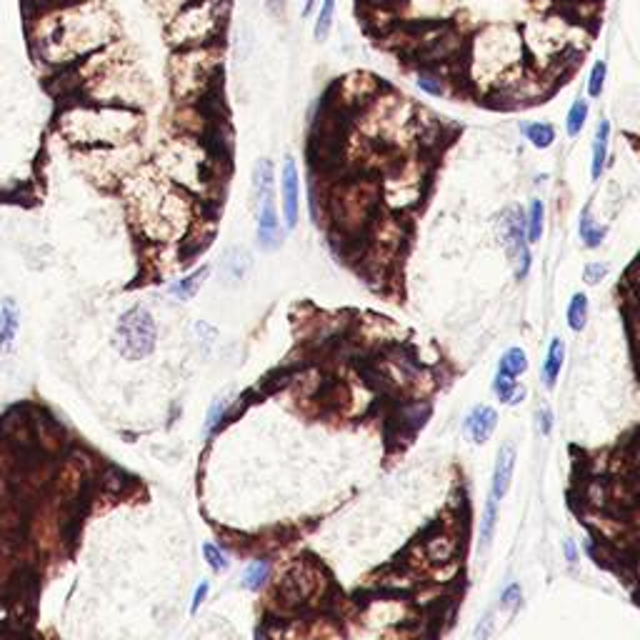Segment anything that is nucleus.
I'll return each mask as SVG.
<instances>
[{
	"label": "nucleus",
	"mask_w": 640,
	"mask_h": 640,
	"mask_svg": "<svg viewBox=\"0 0 640 640\" xmlns=\"http://www.w3.org/2000/svg\"><path fill=\"white\" fill-rule=\"evenodd\" d=\"M606 76H608L606 60H598L595 65H593L591 78H588V96L600 98V93H603V88H606Z\"/></svg>",
	"instance_id": "obj_31"
},
{
	"label": "nucleus",
	"mask_w": 640,
	"mask_h": 640,
	"mask_svg": "<svg viewBox=\"0 0 640 640\" xmlns=\"http://www.w3.org/2000/svg\"><path fill=\"white\" fill-rule=\"evenodd\" d=\"M520 598H523V593H520V585L518 583H510L505 591L500 593V606L503 608H516L520 606Z\"/></svg>",
	"instance_id": "obj_36"
},
{
	"label": "nucleus",
	"mask_w": 640,
	"mask_h": 640,
	"mask_svg": "<svg viewBox=\"0 0 640 640\" xmlns=\"http://www.w3.org/2000/svg\"><path fill=\"white\" fill-rule=\"evenodd\" d=\"M65 3H80V0H58V5H65Z\"/></svg>",
	"instance_id": "obj_44"
},
{
	"label": "nucleus",
	"mask_w": 640,
	"mask_h": 640,
	"mask_svg": "<svg viewBox=\"0 0 640 640\" xmlns=\"http://www.w3.org/2000/svg\"><path fill=\"white\" fill-rule=\"evenodd\" d=\"M316 8H318V0H305V8H303V15H305V18H308V15L313 13Z\"/></svg>",
	"instance_id": "obj_43"
},
{
	"label": "nucleus",
	"mask_w": 640,
	"mask_h": 640,
	"mask_svg": "<svg viewBox=\"0 0 640 640\" xmlns=\"http://www.w3.org/2000/svg\"><path fill=\"white\" fill-rule=\"evenodd\" d=\"M543 225H545V206L543 200H533L528 210V241L538 243L543 238Z\"/></svg>",
	"instance_id": "obj_28"
},
{
	"label": "nucleus",
	"mask_w": 640,
	"mask_h": 640,
	"mask_svg": "<svg viewBox=\"0 0 640 640\" xmlns=\"http://www.w3.org/2000/svg\"><path fill=\"white\" fill-rule=\"evenodd\" d=\"M208 276H210V268H208V265H200V268L193 270L190 276L180 278L178 283H173V285H170V296L180 298V300H188V298H193L195 293L200 290V285L206 283Z\"/></svg>",
	"instance_id": "obj_22"
},
{
	"label": "nucleus",
	"mask_w": 640,
	"mask_h": 640,
	"mask_svg": "<svg viewBox=\"0 0 640 640\" xmlns=\"http://www.w3.org/2000/svg\"><path fill=\"white\" fill-rule=\"evenodd\" d=\"M28 38L35 60L45 63L50 70H65L115 43L120 25L100 0H80L33 10Z\"/></svg>",
	"instance_id": "obj_1"
},
{
	"label": "nucleus",
	"mask_w": 640,
	"mask_h": 640,
	"mask_svg": "<svg viewBox=\"0 0 640 640\" xmlns=\"http://www.w3.org/2000/svg\"><path fill=\"white\" fill-rule=\"evenodd\" d=\"M415 83H418V88L423 90V93H428V96H433V98H441L448 93V80L441 76V73H435L433 68L418 70Z\"/></svg>",
	"instance_id": "obj_26"
},
{
	"label": "nucleus",
	"mask_w": 640,
	"mask_h": 640,
	"mask_svg": "<svg viewBox=\"0 0 640 640\" xmlns=\"http://www.w3.org/2000/svg\"><path fill=\"white\" fill-rule=\"evenodd\" d=\"M223 268H225L228 273H230V276L238 280V278L245 276V270L250 268V258L243 253L241 248H235V250H230L225 258H223Z\"/></svg>",
	"instance_id": "obj_30"
},
{
	"label": "nucleus",
	"mask_w": 640,
	"mask_h": 640,
	"mask_svg": "<svg viewBox=\"0 0 640 640\" xmlns=\"http://www.w3.org/2000/svg\"><path fill=\"white\" fill-rule=\"evenodd\" d=\"M490 633H493V613H485L478 628H475V640H488Z\"/></svg>",
	"instance_id": "obj_37"
},
{
	"label": "nucleus",
	"mask_w": 640,
	"mask_h": 640,
	"mask_svg": "<svg viewBox=\"0 0 640 640\" xmlns=\"http://www.w3.org/2000/svg\"><path fill=\"white\" fill-rule=\"evenodd\" d=\"M203 555H206L208 565H210L213 571H225L228 558L223 555V551H218L215 545H210V543H206V545H203Z\"/></svg>",
	"instance_id": "obj_35"
},
{
	"label": "nucleus",
	"mask_w": 640,
	"mask_h": 640,
	"mask_svg": "<svg viewBox=\"0 0 640 640\" xmlns=\"http://www.w3.org/2000/svg\"><path fill=\"white\" fill-rule=\"evenodd\" d=\"M221 43L173 50L168 60V88L175 105H206L221 83Z\"/></svg>",
	"instance_id": "obj_4"
},
{
	"label": "nucleus",
	"mask_w": 640,
	"mask_h": 640,
	"mask_svg": "<svg viewBox=\"0 0 640 640\" xmlns=\"http://www.w3.org/2000/svg\"><path fill=\"white\" fill-rule=\"evenodd\" d=\"M155 320L143 305H135L118 320L113 345L128 360H143L155 351Z\"/></svg>",
	"instance_id": "obj_9"
},
{
	"label": "nucleus",
	"mask_w": 640,
	"mask_h": 640,
	"mask_svg": "<svg viewBox=\"0 0 640 640\" xmlns=\"http://www.w3.org/2000/svg\"><path fill=\"white\" fill-rule=\"evenodd\" d=\"M520 133L538 151H545V148H551L555 143V128L551 123H520Z\"/></svg>",
	"instance_id": "obj_23"
},
{
	"label": "nucleus",
	"mask_w": 640,
	"mask_h": 640,
	"mask_svg": "<svg viewBox=\"0 0 640 640\" xmlns=\"http://www.w3.org/2000/svg\"><path fill=\"white\" fill-rule=\"evenodd\" d=\"M380 195V186L368 178L343 180L333 188V213L338 221H363L368 218Z\"/></svg>",
	"instance_id": "obj_11"
},
{
	"label": "nucleus",
	"mask_w": 640,
	"mask_h": 640,
	"mask_svg": "<svg viewBox=\"0 0 640 640\" xmlns=\"http://www.w3.org/2000/svg\"><path fill=\"white\" fill-rule=\"evenodd\" d=\"M523 43L516 30L510 28H488L475 38V68L473 78L478 83L498 85L500 78L513 65H518Z\"/></svg>",
	"instance_id": "obj_6"
},
{
	"label": "nucleus",
	"mask_w": 640,
	"mask_h": 640,
	"mask_svg": "<svg viewBox=\"0 0 640 640\" xmlns=\"http://www.w3.org/2000/svg\"><path fill=\"white\" fill-rule=\"evenodd\" d=\"M140 155L135 143L118 145V148H83L78 151L80 168L88 170V175L96 183L103 186H120L135 168H140Z\"/></svg>",
	"instance_id": "obj_8"
},
{
	"label": "nucleus",
	"mask_w": 640,
	"mask_h": 640,
	"mask_svg": "<svg viewBox=\"0 0 640 640\" xmlns=\"http://www.w3.org/2000/svg\"><path fill=\"white\" fill-rule=\"evenodd\" d=\"M563 363H565V343L560 338H553L551 345H548V353H545L543 371H540L543 386L548 388V390L555 388L558 378H560V371H563Z\"/></svg>",
	"instance_id": "obj_17"
},
{
	"label": "nucleus",
	"mask_w": 640,
	"mask_h": 640,
	"mask_svg": "<svg viewBox=\"0 0 640 640\" xmlns=\"http://www.w3.org/2000/svg\"><path fill=\"white\" fill-rule=\"evenodd\" d=\"M140 131H143V113L125 105L70 100L58 115V133L78 151L135 143Z\"/></svg>",
	"instance_id": "obj_2"
},
{
	"label": "nucleus",
	"mask_w": 640,
	"mask_h": 640,
	"mask_svg": "<svg viewBox=\"0 0 640 640\" xmlns=\"http://www.w3.org/2000/svg\"><path fill=\"white\" fill-rule=\"evenodd\" d=\"M30 5V13L33 10H43V8H50V5H58V0H25Z\"/></svg>",
	"instance_id": "obj_42"
},
{
	"label": "nucleus",
	"mask_w": 640,
	"mask_h": 640,
	"mask_svg": "<svg viewBox=\"0 0 640 640\" xmlns=\"http://www.w3.org/2000/svg\"><path fill=\"white\" fill-rule=\"evenodd\" d=\"M265 578H268V565L253 563L245 568V573H243V585L250 588V591H258V588L265 583Z\"/></svg>",
	"instance_id": "obj_32"
},
{
	"label": "nucleus",
	"mask_w": 640,
	"mask_h": 640,
	"mask_svg": "<svg viewBox=\"0 0 640 640\" xmlns=\"http://www.w3.org/2000/svg\"><path fill=\"white\" fill-rule=\"evenodd\" d=\"M588 100H575V103L571 105V111H568V115H565V133L571 135V138H578L580 131L585 128V120H588Z\"/></svg>",
	"instance_id": "obj_27"
},
{
	"label": "nucleus",
	"mask_w": 640,
	"mask_h": 640,
	"mask_svg": "<svg viewBox=\"0 0 640 640\" xmlns=\"http://www.w3.org/2000/svg\"><path fill=\"white\" fill-rule=\"evenodd\" d=\"M538 426H540V433L543 435H551V430H553V410L551 408H540V413H538Z\"/></svg>",
	"instance_id": "obj_38"
},
{
	"label": "nucleus",
	"mask_w": 640,
	"mask_h": 640,
	"mask_svg": "<svg viewBox=\"0 0 640 640\" xmlns=\"http://www.w3.org/2000/svg\"><path fill=\"white\" fill-rule=\"evenodd\" d=\"M513 470H516V443L508 441L496 455V465H493V478H490V498L503 500L508 496V488L513 483Z\"/></svg>",
	"instance_id": "obj_15"
},
{
	"label": "nucleus",
	"mask_w": 640,
	"mask_h": 640,
	"mask_svg": "<svg viewBox=\"0 0 640 640\" xmlns=\"http://www.w3.org/2000/svg\"><path fill=\"white\" fill-rule=\"evenodd\" d=\"M578 235L580 241H583L585 248H600L603 245V241H606L608 235V228L606 225H598V223L593 221V210L591 206H585L583 210H580V218H578Z\"/></svg>",
	"instance_id": "obj_19"
},
{
	"label": "nucleus",
	"mask_w": 640,
	"mask_h": 640,
	"mask_svg": "<svg viewBox=\"0 0 640 640\" xmlns=\"http://www.w3.org/2000/svg\"><path fill=\"white\" fill-rule=\"evenodd\" d=\"M225 406H228V398L225 395H221V398L215 400L213 406L208 408V418H206V433H210V430H215V426L221 423L223 413H225Z\"/></svg>",
	"instance_id": "obj_33"
},
{
	"label": "nucleus",
	"mask_w": 640,
	"mask_h": 640,
	"mask_svg": "<svg viewBox=\"0 0 640 640\" xmlns=\"http://www.w3.org/2000/svg\"><path fill=\"white\" fill-rule=\"evenodd\" d=\"M380 90H383V83L378 78L365 73V70H355V73H348L345 78L338 80V85L333 88L331 108L340 115L351 118L358 111H363Z\"/></svg>",
	"instance_id": "obj_12"
},
{
	"label": "nucleus",
	"mask_w": 640,
	"mask_h": 640,
	"mask_svg": "<svg viewBox=\"0 0 640 640\" xmlns=\"http://www.w3.org/2000/svg\"><path fill=\"white\" fill-rule=\"evenodd\" d=\"M563 555H565V560H568L571 565L578 563V545L573 543L571 538H568V540H563Z\"/></svg>",
	"instance_id": "obj_39"
},
{
	"label": "nucleus",
	"mask_w": 640,
	"mask_h": 640,
	"mask_svg": "<svg viewBox=\"0 0 640 640\" xmlns=\"http://www.w3.org/2000/svg\"><path fill=\"white\" fill-rule=\"evenodd\" d=\"M18 325H21V310H18V303H15L13 298H5L3 305H0V355L5 353V348L13 345Z\"/></svg>",
	"instance_id": "obj_16"
},
{
	"label": "nucleus",
	"mask_w": 640,
	"mask_h": 640,
	"mask_svg": "<svg viewBox=\"0 0 640 640\" xmlns=\"http://www.w3.org/2000/svg\"><path fill=\"white\" fill-rule=\"evenodd\" d=\"M608 138H610V123L600 120L595 138H593V160H591V178L600 180L608 163Z\"/></svg>",
	"instance_id": "obj_18"
},
{
	"label": "nucleus",
	"mask_w": 640,
	"mask_h": 640,
	"mask_svg": "<svg viewBox=\"0 0 640 640\" xmlns=\"http://www.w3.org/2000/svg\"><path fill=\"white\" fill-rule=\"evenodd\" d=\"M206 593H208V583H200V585H198V591H195L193 606H190V608H193V610H198V608H200V603L206 600Z\"/></svg>",
	"instance_id": "obj_41"
},
{
	"label": "nucleus",
	"mask_w": 640,
	"mask_h": 640,
	"mask_svg": "<svg viewBox=\"0 0 640 640\" xmlns=\"http://www.w3.org/2000/svg\"><path fill=\"white\" fill-rule=\"evenodd\" d=\"M496 525H498V500L496 498H488L485 500V508H483L481 518V551H488L493 538H496Z\"/></svg>",
	"instance_id": "obj_24"
},
{
	"label": "nucleus",
	"mask_w": 640,
	"mask_h": 640,
	"mask_svg": "<svg viewBox=\"0 0 640 640\" xmlns=\"http://www.w3.org/2000/svg\"><path fill=\"white\" fill-rule=\"evenodd\" d=\"M588 308H591V303H588V296H585V293H575V296L571 298L568 310H565V320L571 325V331L580 333L585 325H588Z\"/></svg>",
	"instance_id": "obj_25"
},
{
	"label": "nucleus",
	"mask_w": 640,
	"mask_h": 640,
	"mask_svg": "<svg viewBox=\"0 0 640 640\" xmlns=\"http://www.w3.org/2000/svg\"><path fill=\"white\" fill-rule=\"evenodd\" d=\"M223 155L206 138L193 135H173L160 145L155 158L151 160L168 180L186 188L190 193H203L218 183V170L223 166Z\"/></svg>",
	"instance_id": "obj_3"
},
{
	"label": "nucleus",
	"mask_w": 640,
	"mask_h": 640,
	"mask_svg": "<svg viewBox=\"0 0 640 640\" xmlns=\"http://www.w3.org/2000/svg\"><path fill=\"white\" fill-rule=\"evenodd\" d=\"M606 273H608L606 263H588V265H585V270H583L585 285H598V283L606 278Z\"/></svg>",
	"instance_id": "obj_34"
},
{
	"label": "nucleus",
	"mask_w": 640,
	"mask_h": 640,
	"mask_svg": "<svg viewBox=\"0 0 640 640\" xmlns=\"http://www.w3.org/2000/svg\"><path fill=\"white\" fill-rule=\"evenodd\" d=\"M230 0H190L166 21V41L173 50L215 45L225 30Z\"/></svg>",
	"instance_id": "obj_5"
},
{
	"label": "nucleus",
	"mask_w": 640,
	"mask_h": 640,
	"mask_svg": "<svg viewBox=\"0 0 640 640\" xmlns=\"http://www.w3.org/2000/svg\"><path fill=\"white\" fill-rule=\"evenodd\" d=\"M265 5L276 18H283V13H285V0H265Z\"/></svg>",
	"instance_id": "obj_40"
},
{
	"label": "nucleus",
	"mask_w": 640,
	"mask_h": 640,
	"mask_svg": "<svg viewBox=\"0 0 640 640\" xmlns=\"http://www.w3.org/2000/svg\"><path fill=\"white\" fill-rule=\"evenodd\" d=\"M498 228H500V241L505 245V253L516 265V278L523 280V278H528L530 265H533V253H530L528 241V215L520 208H505L498 215Z\"/></svg>",
	"instance_id": "obj_10"
},
{
	"label": "nucleus",
	"mask_w": 640,
	"mask_h": 640,
	"mask_svg": "<svg viewBox=\"0 0 640 640\" xmlns=\"http://www.w3.org/2000/svg\"><path fill=\"white\" fill-rule=\"evenodd\" d=\"M528 368H530V360L523 348H508V351L500 355V360H498V373H503V375H508V378H513V380H518L523 373H528Z\"/></svg>",
	"instance_id": "obj_21"
},
{
	"label": "nucleus",
	"mask_w": 640,
	"mask_h": 640,
	"mask_svg": "<svg viewBox=\"0 0 640 640\" xmlns=\"http://www.w3.org/2000/svg\"><path fill=\"white\" fill-rule=\"evenodd\" d=\"M498 426V410L490 406H475L465 420H463V433L468 438L473 445H483L488 443L496 433Z\"/></svg>",
	"instance_id": "obj_14"
},
{
	"label": "nucleus",
	"mask_w": 640,
	"mask_h": 640,
	"mask_svg": "<svg viewBox=\"0 0 640 640\" xmlns=\"http://www.w3.org/2000/svg\"><path fill=\"white\" fill-rule=\"evenodd\" d=\"M253 200L258 221V245L263 250H278L283 245V225L276 200V168L273 160L261 158L253 168Z\"/></svg>",
	"instance_id": "obj_7"
},
{
	"label": "nucleus",
	"mask_w": 640,
	"mask_h": 640,
	"mask_svg": "<svg viewBox=\"0 0 640 640\" xmlns=\"http://www.w3.org/2000/svg\"><path fill=\"white\" fill-rule=\"evenodd\" d=\"M280 210L285 228L293 230L300 221V170L290 155H285L280 166Z\"/></svg>",
	"instance_id": "obj_13"
},
{
	"label": "nucleus",
	"mask_w": 640,
	"mask_h": 640,
	"mask_svg": "<svg viewBox=\"0 0 640 640\" xmlns=\"http://www.w3.org/2000/svg\"><path fill=\"white\" fill-rule=\"evenodd\" d=\"M333 15H335V0H320V13L316 21V41H325L333 28Z\"/></svg>",
	"instance_id": "obj_29"
},
{
	"label": "nucleus",
	"mask_w": 640,
	"mask_h": 640,
	"mask_svg": "<svg viewBox=\"0 0 640 640\" xmlns=\"http://www.w3.org/2000/svg\"><path fill=\"white\" fill-rule=\"evenodd\" d=\"M493 390H496V398L500 400L503 406H518V403H523V400L528 398L525 388L518 386V380L508 378V375H503V373H496V378H493Z\"/></svg>",
	"instance_id": "obj_20"
}]
</instances>
